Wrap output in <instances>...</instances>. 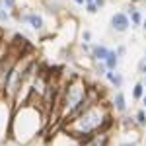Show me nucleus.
<instances>
[{
  "label": "nucleus",
  "instance_id": "nucleus-11",
  "mask_svg": "<svg viewBox=\"0 0 146 146\" xmlns=\"http://www.w3.org/2000/svg\"><path fill=\"white\" fill-rule=\"evenodd\" d=\"M103 62H105L107 70H117V68H119V62H121V58L117 56V51H115V49H109V53H107V58H105Z\"/></svg>",
  "mask_w": 146,
  "mask_h": 146
},
{
  "label": "nucleus",
  "instance_id": "nucleus-2",
  "mask_svg": "<svg viewBox=\"0 0 146 146\" xmlns=\"http://www.w3.org/2000/svg\"><path fill=\"white\" fill-rule=\"evenodd\" d=\"M113 125V109L111 103L107 101H98L92 107H88L84 113H80L76 119L66 121L64 123V131L76 136L80 140L88 138L90 135L98 133V131H109Z\"/></svg>",
  "mask_w": 146,
  "mask_h": 146
},
{
  "label": "nucleus",
  "instance_id": "nucleus-1",
  "mask_svg": "<svg viewBox=\"0 0 146 146\" xmlns=\"http://www.w3.org/2000/svg\"><path fill=\"white\" fill-rule=\"evenodd\" d=\"M45 129V113L39 103L27 101L20 107L12 109L8 133L20 146H29Z\"/></svg>",
  "mask_w": 146,
  "mask_h": 146
},
{
  "label": "nucleus",
  "instance_id": "nucleus-12",
  "mask_svg": "<svg viewBox=\"0 0 146 146\" xmlns=\"http://www.w3.org/2000/svg\"><path fill=\"white\" fill-rule=\"evenodd\" d=\"M119 125H121L123 131H131V129H135V127H136L135 115H127V113H123L121 119H119Z\"/></svg>",
  "mask_w": 146,
  "mask_h": 146
},
{
  "label": "nucleus",
  "instance_id": "nucleus-24",
  "mask_svg": "<svg viewBox=\"0 0 146 146\" xmlns=\"http://www.w3.org/2000/svg\"><path fill=\"white\" fill-rule=\"evenodd\" d=\"M94 2H96V4H98V8H103V6H105V4H107V0H94Z\"/></svg>",
  "mask_w": 146,
  "mask_h": 146
},
{
  "label": "nucleus",
  "instance_id": "nucleus-26",
  "mask_svg": "<svg viewBox=\"0 0 146 146\" xmlns=\"http://www.w3.org/2000/svg\"><path fill=\"white\" fill-rule=\"evenodd\" d=\"M140 103H142V107H146V92H144V96H142V100H140Z\"/></svg>",
  "mask_w": 146,
  "mask_h": 146
},
{
  "label": "nucleus",
  "instance_id": "nucleus-29",
  "mask_svg": "<svg viewBox=\"0 0 146 146\" xmlns=\"http://www.w3.org/2000/svg\"><path fill=\"white\" fill-rule=\"evenodd\" d=\"M142 58H144V60H146V51H144V56H142Z\"/></svg>",
  "mask_w": 146,
  "mask_h": 146
},
{
  "label": "nucleus",
  "instance_id": "nucleus-9",
  "mask_svg": "<svg viewBox=\"0 0 146 146\" xmlns=\"http://www.w3.org/2000/svg\"><path fill=\"white\" fill-rule=\"evenodd\" d=\"M109 53V47L105 43H92V53H90V60H105Z\"/></svg>",
  "mask_w": 146,
  "mask_h": 146
},
{
  "label": "nucleus",
  "instance_id": "nucleus-18",
  "mask_svg": "<svg viewBox=\"0 0 146 146\" xmlns=\"http://www.w3.org/2000/svg\"><path fill=\"white\" fill-rule=\"evenodd\" d=\"M78 41L80 43H92V41H94V33H92L90 29H80Z\"/></svg>",
  "mask_w": 146,
  "mask_h": 146
},
{
  "label": "nucleus",
  "instance_id": "nucleus-20",
  "mask_svg": "<svg viewBox=\"0 0 146 146\" xmlns=\"http://www.w3.org/2000/svg\"><path fill=\"white\" fill-rule=\"evenodd\" d=\"M2 4H4V8L10 10L12 14H16V10H18V0H2Z\"/></svg>",
  "mask_w": 146,
  "mask_h": 146
},
{
  "label": "nucleus",
  "instance_id": "nucleus-25",
  "mask_svg": "<svg viewBox=\"0 0 146 146\" xmlns=\"http://www.w3.org/2000/svg\"><path fill=\"white\" fill-rule=\"evenodd\" d=\"M76 6H86V0H72Z\"/></svg>",
  "mask_w": 146,
  "mask_h": 146
},
{
  "label": "nucleus",
  "instance_id": "nucleus-4",
  "mask_svg": "<svg viewBox=\"0 0 146 146\" xmlns=\"http://www.w3.org/2000/svg\"><path fill=\"white\" fill-rule=\"evenodd\" d=\"M131 27H133V23L127 12H115L109 18V29L115 33H127Z\"/></svg>",
  "mask_w": 146,
  "mask_h": 146
},
{
  "label": "nucleus",
  "instance_id": "nucleus-10",
  "mask_svg": "<svg viewBox=\"0 0 146 146\" xmlns=\"http://www.w3.org/2000/svg\"><path fill=\"white\" fill-rule=\"evenodd\" d=\"M125 12L129 14V18H131V23H133V27H140V25H142L144 14L140 12V8H136L135 4H129V8H127Z\"/></svg>",
  "mask_w": 146,
  "mask_h": 146
},
{
  "label": "nucleus",
  "instance_id": "nucleus-13",
  "mask_svg": "<svg viewBox=\"0 0 146 146\" xmlns=\"http://www.w3.org/2000/svg\"><path fill=\"white\" fill-rule=\"evenodd\" d=\"M144 92H146L144 82H142V80L135 82V86H133V101H140L142 96H144Z\"/></svg>",
  "mask_w": 146,
  "mask_h": 146
},
{
  "label": "nucleus",
  "instance_id": "nucleus-16",
  "mask_svg": "<svg viewBox=\"0 0 146 146\" xmlns=\"http://www.w3.org/2000/svg\"><path fill=\"white\" fill-rule=\"evenodd\" d=\"M0 23L2 25H10L12 23V12L6 10L4 6H0Z\"/></svg>",
  "mask_w": 146,
  "mask_h": 146
},
{
  "label": "nucleus",
  "instance_id": "nucleus-31",
  "mask_svg": "<svg viewBox=\"0 0 146 146\" xmlns=\"http://www.w3.org/2000/svg\"><path fill=\"white\" fill-rule=\"evenodd\" d=\"M144 131H146V127H144Z\"/></svg>",
  "mask_w": 146,
  "mask_h": 146
},
{
  "label": "nucleus",
  "instance_id": "nucleus-22",
  "mask_svg": "<svg viewBox=\"0 0 146 146\" xmlns=\"http://www.w3.org/2000/svg\"><path fill=\"white\" fill-rule=\"evenodd\" d=\"M115 51H117V56H119L121 60L127 56V45H117V47H115Z\"/></svg>",
  "mask_w": 146,
  "mask_h": 146
},
{
  "label": "nucleus",
  "instance_id": "nucleus-23",
  "mask_svg": "<svg viewBox=\"0 0 146 146\" xmlns=\"http://www.w3.org/2000/svg\"><path fill=\"white\" fill-rule=\"evenodd\" d=\"M117 146H138V142H136V140H135V142H125V140H121Z\"/></svg>",
  "mask_w": 146,
  "mask_h": 146
},
{
  "label": "nucleus",
  "instance_id": "nucleus-14",
  "mask_svg": "<svg viewBox=\"0 0 146 146\" xmlns=\"http://www.w3.org/2000/svg\"><path fill=\"white\" fill-rule=\"evenodd\" d=\"M43 4H45V10L49 14H58V12L62 10V6L58 4V0H43Z\"/></svg>",
  "mask_w": 146,
  "mask_h": 146
},
{
  "label": "nucleus",
  "instance_id": "nucleus-7",
  "mask_svg": "<svg viewBox=\"0 0 146 146\" xmlns=\"http://www.w3.org/2000/svg\"><path fill=\"white\" fill-rule=\"evenodd\" d=\"M109 103H111L113 113H119V115H123V113L129 111V103H127V98H125L123 90H117V92H115Z\"/></svg>",
  "mask_w": 146,
  "mask_h": 146
},
{
  "label": "nucleus",
  "instance_id": "nucleus-8",
  "mask_svg": "<svg viewBox=\"0 0 146 146\" xmlns=\"http://www.w3.org/2000/svg\"><path fill=\"white\" fill-rule=\"evenodd\" d=\"M103 78H105L107 82H109V84H111V88H115V90H123L125 76H123V72H121L119 68H117V70H107Z\"/></svg>",
  "mask_w": 146,
  "mask_h": 146
},
{
  "label": "nucleus",
  "instance_id": "nucleus-5",
  "mask_svg": "<svg viewBox=\"0 0 146 146\" xmlns=\"http://www.w3.org/2000/svg\"><path fill=\"white\" fill-rule=\"evenodd\" d=\"M80 146H111V131H98L84 138Z\"/></svg>",
  "mask_w": 146,
  "mask_h": 146
},
{
  "label": "nucleus",
  "instance_id": "nucleus-17",
  "mask_svg": "<svg viewBox=\"0 0 146 146\" xmlns=\"http://www.w3.org/2000/svg\"><path fill=\"white\" fill-rule=\"evenodd\" d=\"M105 72H107L105 62L103 60H94V74L96 76H105Z\"/></svg>",
  "mask_w": 146,
  "mask_h": 146
},
{
  "label": "nucleus",
  "instance_id": "nucleus-27",
  "mask_svg": "<svg viewBox=\"0 0 146 146\" xmlns=\"http://www.w3.org/2000/svg\"><path fill=\"white\" fill-rule=\"evenodd\" d=\"M140 27H142V31H144V33H146V18H144V20H142V25H140Z\"/></svg>",
  "mask_w": 146,
  "mask_h": 146
},
{
  "label": "nucleus",
  "instance_id": "nucleus-19",
  "mask_svg": "<svg viewBox=\"0 0 146 146\" xmlns=\"http://www.w3.org/2000/svg\"><path fill=\"white\" fill-rule=\"evenodd\" d=\"M84 10H86V14H90V16H96V14L100 12V8H98V4H96V2H86Z\"/></svg>",
  "mask_w": 146,
  "mask_h": 146
},
{
  "label": "nucleus",
  "instance_id": "nucleus-6",
  "mask_svg": "<svg viewBox=\"0 0 146 146\" xmlns=\"http://www.w3.org/2000/svg\"><path fill=\"white\" fill-rule=\"evenodd\" d=\"M80 138H76V136H72L70 133H66L64 129L60 131V133H56L55 136H53V140H51V144L49 146H80Z\"/></svg>",
  "mask_w": 146,
  "mask_h": 146
},
{
  "label": "nucleus",
  "instance_id": "nucleus-15",
  "mask_svg": "<svg viewBox=\"0 0 146 146\" xmlns=\"http://www.w3.org/2000/svg\"><path fill=\"white\" fill-rule=\"evenodd\" d=\"M135 121H136V127H138V129H144L146 127V109L144 107L135 113Z\"/></svg>",
  "mask_w": 146,
  "mask_h": 146
},
{
  "label": "nucleus",
  "instance_id": "nucleus-21",
  "mask_svg": "<svg viewBox=\"0 0 146 146\" xmlns=\"http://www.w3.org/2000/svg\"><path fill=\"white\" fill-rule=\"evenodd\" d=\"M136 72H138L140 76H144V74H146V60H144V58L138 60V64H136Z\"/></svg>",
  "mask_w": 146,
  "mask_h": 146
},
{
  "label": "nucleus",
  "instance_id": "nucleus-28",
  "mask_svg": "<svg viewBox=\"0 0 146 146\" xmlns=\"http://www.w3.org/2000/svg\"><path fill=\"white\" fill-rule=\"evenodd\" d=\"M140 80H142V82H144V86H146V74H144V76H142V78H140Z\"/></svg>",
  "mask_w": 146,
  "mask_h": 146
},
{
  "label": "nucleus",
  "instance_id": "nucleus-30",
  "mask_svg": "<svg viewBox=\"0 0 146 146\" xmlns=\"http://www.w3.org/2000/svg\"><path fill=\"white\" fill-rule=\"evenodd\" d=\"M86 2H94V0H86Z\"/></svg>",
  "mask_w": 146,
  "mask_h": 146
},
{
  "label": "nucleus",
  "instance_id": "nucleus-3",
  "mask_svg": "<svg viewBox=\"0 0 146 146\" xmlns=\"http://www.w3.org/2000/svg\"><path fill=\"white\" fill-rule=\"evenodd\" d=\"M18 22L23 23V25H29L35 33H43L45 31V18H43L41 12H37V10H29V8L22 10L18 14Z\"/></svg>",
  "mask_w": 146,
  "mask_h": 146
}]
</instances>
